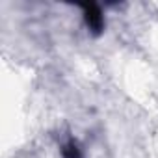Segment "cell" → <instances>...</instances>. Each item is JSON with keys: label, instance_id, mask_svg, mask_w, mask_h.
Returning <instances> with one entry per match:
<instances>
[{"label": "cell", "instance_id": "1", "mask_svg": "<svg viewBox=\"0 0 158 158\" xmlns=\"http://www.w3.org/2000/svg\"><path fill=\"white\" fill-rule=\"evenodd\" d=\"M82 8H84V19H86L88 28H89L93 34H101V32H102V26H104V19H102V13H101L99 6H95V4H86V6H82Z\"/></svg>", "mask_w": 158, "mask_h": 158}, {"label": "cell", "instance_id": "2", "mask_svg": "<svg viewBox=\"0 0 158 158\" xmlns=\"http://www.w3.org/2000/svg\"><path fill=\"white\" fill-rule=\"evenodd\" d=\"M61 156L63 158H82V151H80V147H78L74 141H69V143L63 145Z\"/></svg>", "mask_w": 158, "mask_h": 158}]
</instances>
